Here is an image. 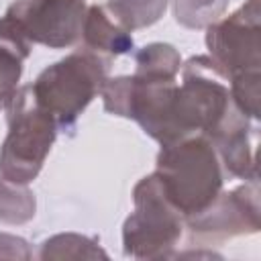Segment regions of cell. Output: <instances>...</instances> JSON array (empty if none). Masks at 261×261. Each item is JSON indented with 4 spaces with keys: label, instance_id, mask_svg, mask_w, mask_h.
<instances>
[{
    "label": "cell",
    "instance_id": "9",
    "mask_svg": "<svg viewBox=\"0 0 261 261\" xmlns=\"http://www.w3.org/2000/svg\"><path fill=\"white\" fill-rule=\"evenodd\" d=\"M31 43L16 29V24L4 14L0 18V108L16 92L22 75V63L31 55Z\"/></svg>",
    "mask_w": 261,
    "mask_h": 261
},
{
    "label": "cell",
    "instance_id": "12",
    "mask_svg": "<svg viewBox=\"0 0 261 261\" xmlns=\"http://www.w3.org/2000/svg\"><path fill=\"white\" fill-rule=\"evenodd\" d=\"M104 8L120 27L133 33L157 22L167 8V0H106Z\"/></svg>",
    "mask_w": 261,
    "mask_h": 261
},
{
    "label": "cell",
    "instance_id": "11",
    "mask_svg": "<svg viewBox=\"0 0 261 261\" xmlns=\"http://www.w3.org/2000/svg\"><path fill=\"white\" fill-rule=\"evenodd\" d=\"M135 75L175 80L181 69V55L169 43H149L135 53Z\"/></svg>",
    "mask_w": 261,
    "mask_h": 261
},
{
    "label": "cell",
    "instance_id": "5",
    "mask_svg": "<svg viewBox=\"0 0 261 261\" xmlns=\"http://www.w3.org/2000/svg\"><path fill=\"white\" fill-rule=\"evenodd\" d=\"M210 59L226 80L241 73L261 71V6L247 0L232 14L206 27Z\"/></svg>",
    "mask_w": 261,
    "mask_h": 261
},
{
    "label": "cell",
    "instance_id": "16",
    "mask_svg": "<svg viewBox=\"0 0 261 261\" xmlns=\"http://www.w3.org/2000/svg\"><path fill=\"white\" fill-rule=\"evenodd\" d=\"M230 96L237 104V108L249 116L251 120L259 118V100H261V71L241 73L232 80H228Z\"/></svg>",
    "mask_w": 261,
    "mask_h": 261
},
{
    "label": "cell",
    "instance_id": "15",
    "mask_svg": "<svg viewBox=\"0 0 261 261\" xmlns=\"http://www.w3.org/2000/svg\"><path fill=\"white\" fill-rule=\"evenodd\" d=\"M228 0H173L175 20L186 29H206L222 18Z\"/></svg>",
    "mask_w": 261,
    "mask_h": 261
},
{
    "label": "cell",
    "instance_id": "8",
    "mask_svg": "<svg viewBox=\"0 0 261 261\" xmlns=\"http://www.w3.org/2000/svg\"><path fill=\"white\" fill-rule=\"evenodd\" d=\"M80 43H82V49L92 51L96 55H102L110 61L118 55L130 53V49L135 47L130 31L120 27L106 12V8L98 6V4L88 6Z\"/></svg>",
    "mask_w": 261,
    "mask_h": 261
},
{
    "label": "cell",
    "instance_id": "7",
    "mask_svg": "<svg viewBox=\"0 0 261 261\" xmlns=\"http://www.w3.org/2000/svg\"><path fill=\"white\" fill-rule=\"evenodd\" d=\"M86 12V0H16L6 16L31 45L65 49L80 43Z\"/></svg>",
    "mask_w": 261,
    "mask_h": 261
},
{
    "label": "cell",
    "instance_id": "4",
    "mask_svg": "<svg viewBox=\"0 0 261 261\" xmlns=\"http://www.w3.org/2000/svg\"><path fill=\"white\" fill-rule=\"evenodd\" d=\"M133 202L135 210L122 226L124 255L135 259L169 257L184 234L186 216L171 204L157 173L135 186Z\"/></svg>",
    "mask_w": 261,
    "mask_h": 261
},
{
    "label": "cell",
    "instance_id": "13",
    "mask_svg": "<svg viewBox=\"0 0 261 261\" xmlns=\"http://www.w3.org/2000/svg\"><path fill=\"white\" fill-rule=\"evenodd\" d=\"M39 259H108L106 251L98 247L94 239H88L84 234L75 232H61L41 243Z\"/></svg>",
    "mask_w": 261,
    "mask_h": 261
},
{
    "label": "cell",
    "instance_id": "18",
    "mask_svg": "<svg viewBox=\"0 0 261 261\" xmlns=\"http://www.w3.org/2000/svg\"><path fill=\"white\" fill-rule=\"evenodd\" d=\"M228 2H230V0H228Z\"/></svg>",
    "mask_w": 261,
    "mask_h": 261
},
{
    "label": "cell",
    "instance_id": "17",
    "mask_svg": "<svg viewBox=\"0 0 261 261\" xmlns=\"http://www.w3.org/2000/svg\"><path fill=\"white\" fill-rule=\"evenodd\" d=\"M33 251L20 237L0 232V259H31Z\"/></svg>",
    "mask_w": 261,
    "mask_h": 261
},
{
    "label": "cell",
    "instance_id": "2",
    "mask_svg": "<svg viewBox=\"0 0 261 261\" xmlns=\"http://www.w3.org/2000/svg\"><path fill=\"white\" fill-rule=\"evenodd\" d=\"M4 108L8 133L0 147V177L31 184L39 175L59 126L37 102L31 84L16 88Z\"/></svg>",
    "mask_w": 261,
    "mask_h": 261
},
{
    "label": "cell",
    "instance_id": "14",
    "mask_svg": "<svg viewBox=\"0 0 261 261\" xmlns=\"http://www.w3.org/2000/svg\"><path fill=\"white\" fill-rule=\"evenodd\" d=\"M35 216V194L27 184L0 177V220L6 224H24Z\"/></svg>",
    "mask_w": 261,
    "mask_h": 261
},
{
    "label": "cell",
    "instance_id": "1",
    "mask_svg": "<svg viewBox=\"0 0 261 261\" xmlns=\"http://www.w3.org/2000/svg\"><path fill=\"white\" fill-rule=\"evenodd\" d=\"M155 173L171 204L186 218L210 206L224 184L218 153L204 135L161 145Z\"/></svg>",
    "mask_w": 261,
    "mask_h": 261
},
{
    "label": "cell",
    "instance_id": "10",
    "mask_svg": "<svg viewBox=\"0 0 261 261\" xmlns=\"http://www.w3.org/2000/svg\"><path fill=\"white\" fill-rule=\"evenodd\" d=\"M220 165L226 175L239 179H255L257 175V151H255V128L253 124L241 126L232 133L212 141Z\"/></svg>",
    "mask_w": 261,
    "mask_h": 261
},
{
    "label": "cell",
    "instance_id": "6",
    "mask_svg": "<svg viewBox=\"0 0 261 261\" xmlns=\"http://www.w3.org/2000/svg\"><path fill=\"white\" fill-rule=\"evenodd\" d=\"M190 243L218 245L232 237L253 234L261 226L259 206V177L247 179L243 186L220 192L202 212L188 216Z\"/></svg>",
    "mask_w": 261,
    "mask_h": 261
},
{
    "label": "cell",
    "instance_id": "3",
    "mask_svg": "<svg viewBox=\"0 0 261 261\" xmlns=\"http://www.w3.org/2000/svg\"><path fill=\"white\" fill-rule=\"evenodd\" d=\"M110 63V59L80 47L45 67L31 84V90L59 128H71L86 106L100 94L108 80Z\"/></svg>",
    "mask_w": 261,
    "mask_h": 261
}]
</instances>
